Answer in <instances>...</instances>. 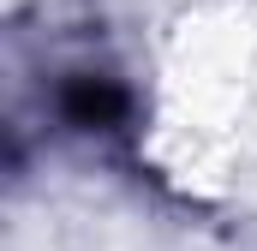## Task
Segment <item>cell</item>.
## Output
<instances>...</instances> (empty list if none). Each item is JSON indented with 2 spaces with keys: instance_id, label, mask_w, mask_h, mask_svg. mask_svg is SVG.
I'll return each mask as SVG.
<instances>
[{
  "instance_id": "cell-1",
  "label": "cell",
  "mask_w": 257,
  "mask_h": 251,
  "mask_svg": "<svg viewBox=\"0 0 257 251\" xmlns=\"http://www.w3.org/2000/svg\"><path fill=\"white\" fill-rule=\"evenodd\" d=\"M132 90L114 78V72H66V84L54 90V114H60L66 132H84V138H114L132 126Z\"/></svg>"
}]
</instances>
